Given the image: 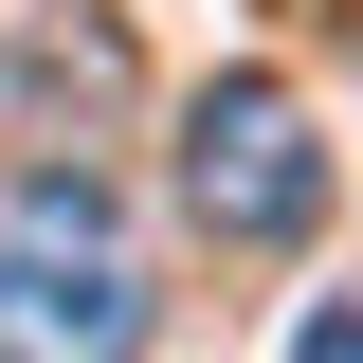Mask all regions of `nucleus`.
<instances>
[{
  "label": "nucleus",
  "instance_id": "obj_1",
  "mask_svg": "<svg viewBox=\"0 0 363 363\" xmlns=\"http://www.w3.org/2000/svg\"><path fill=\"white\" fill-rule=\"evenodd\" d=\"M145 345V255L91 164H37L0 200V363H128Z\"/></svg>",
  "mask_w": 363,
  "mask_h": 363
},
{
  "label": "nucleus",
  "instance_id": "obj_2",
  "mask_svg": "<svg viewBox=\"0 0 363 363\" xmlns=\"http://www.w3.org/2000/svg\"><path fill=\"white\" fill-rule=\"evenodd\" d=\"M182 218L218 236V255H291V236L327 218V145H309V109L272 73H218L182 109Z\"/></svg>",
  "mask_w": 363,
  "mask_h": 363
},
{
  "label": "nucleus",
  "instance_id": "obj_3",
  "mask_svg": "<svg viewBox=\"0 0 363 363\" xmlns=\"http://www.w3.org/2000/svg\"><path fill=\"white\" fill-rule=\"evenodd\" d=\"M128 37H109V18H73V0H55V18H18V37H0V145H18V182H37L55 164V145H73V164H91V145H109V128H128Z\"/></svg>",
  "mask_w": 363,
  "mask_h": 363
},
{
  "label": "nucleus",
  "instance_id": "obj_4",
  "mask_svg": "<svg viewBox=\"0 0 363 363\" xmlns=\"http://www.w3.org/2000/svg\"><path fill=\"white\" fill-rule=\"evenodd\" d=\"M291 363H363V309H345V291H327V309L291 327Z\"/></svg>",
  "mask_w": 363,
  "mask_h": 363
}]
</instances>
